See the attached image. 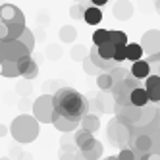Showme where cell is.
I'll return each instance as SVG.
<instances>
[{"mask_svg": "<svg viewBox=\"0 0 160 160\" xmlns=\"http://www.w3.org/2000/svg\"><path fill=\"white\" fill-rule=\"evenodd\" d=\"M52 100H54V110H56V114L66 116V118H70V120L81 122V118L89 112V102H87V98L81 93H77L75 89H72V87H62V89H58L52 95Z\"/></svg>", "mask_w": 160, "mask_h": 160, "instance_id": "obj_1", "label": "cell"}, {"mask_svg": "<svg viewBox=\"0 0 160 160\" xmlns=\"http://www.w3.org/2000/svg\"><path fill=\"white\" fill-rule=\"evenodd\" d=\"M25 29V16L14 4L0 6V41L18 39Z\"/></svg>", "mask_w": 160, "mask_h": 160, "instance_id": "obj_2", "label": "cell"}, {"mask_svg": "<svg viewBox=\"0 0 160 160\" xmlns=\"http://www.w3.org/2000/svg\"><path fill=\"white\" fill-rule=\"evenodd\" d=\"M10 133L18 143H31L39 137V120L29 114H21L14 118L10 125Z\"/></svg>", "mask_w": 160, "mask_h": 160, "instance_id": "obj_3", "label": "cell"}, {"mask_svg": "<svg viewBox=\"0 0 160 160\" xmlns=\"http://www.w3.org/2000/svg\"><path fill=\"white\" fill-rule=\"evenodd\" d=\"M25 56H31V50L19 39L0 41V62H6V60L18 62L21 58H25Z\"/></svg>", "mask_w": 160, "mask_h": 160, "instance_id": "obj_4", "label": "cell"}, {"mask_svg": "<svg viewBox=\"0 0 160 160\" xmlns=\"http://www.w3.org/2000/svg\"><path fill=\"white\" fill-rule=\"evenodd\" d=\"M54 100L52 95H41L33 102V116L39 120V123H52L54 120Z\"/></svg>", "mask_w": 160, "mask_h": 160, "instance_id": "obj_5", "label": "cell"}, {"mask_svg": "<svg viewBox=\"0 0 160 160\" xmlns=\"http://www.w3.org/2000/svg\"><path fill=\"white\" fill-rule=\"evenodd\" d=\"M131 131H133V128L125 125V123L120 122L118 118H112L110 123H108V139H110V143L118 145V147H122V148L129 143Z\"/></svg>", "mask_w": 160, "mask_h": 160, "instance_id": "obj_6", "label": "cell"}, {"mask_svg": "<svg viewBox=\"0 0 160 160\" xmlns=\"http://www.w3.org/2000/svg\"><path fill=\"white\" fill-rule=\"evenodd\" d=\"M129 147L133 148L135 156H141L152 151V135L151 133H131V139H129Z\"/></svg>", "mask_w": 160, "mask_h": 160, "instance_id": "obj_7", "label": "cell"}, {"mask_svg": "<svg viewBox=\"0 0 160 160\" xmlns=\"http://www.w3.org/2000/svg\"><path fill=\"white\" fill-rule=\"evenodd\" d=\"M141 47H143L145 54L156 56L158 58V54H160V31L158 29H148L141 37Z\"/></svg>", "mask_w": 160, "mask_h": 160, "instance_id": "obj_8", "label": "cell"}, {"mask_svg": "<svg viewBox=\"0 0 160 160\" xmlns=\"http://www.w3.org/2000/svg\"><path fill=\"white\" fill-rule=\"evenodd\" d=\"M131 91H133V87L125 79H122V81H116L112 85L110 93H112L114 100H116V104L125 106V104H131Z\"/></svg>", "mask_w": 160, "mask_h": 160, "instance_id": "obj_9", "label": "cell"}, {"mask_svg": "<svg viewBox=\"0 0 160 160\" xmlns=\"http://www.w3.org/2000/svg\"><path fill=\"white\" fill-rule=\"evenodd\" d=\"M133 12H135V8H133V4L129 0H118V2L114 4V8H112L114 18L120 19V21H128L133 16Z\"/></svg>", "mask_w": 160, "mask_h": 160, "instance_id": "obj_10", "label": "cell"}, {"mask_svg": "<svg viewBox=\"0 0 160 160\" xmlns=\"http://www.w3.org/2000/svg\"><path fill=\"white\" fill-rule=\"evenodd\" d=\"M145 89L151 102H160V75H148L145 79Z\"/></svg>", "mask_w": 160, "mask_h": 160, "instance_id": "obj_11", "label": "cell"}, {"mask_svg": "<svg viewBox=\"0 0 160 160\" xmlns=\"http://www.w3.org/2000/svg\"><path fill=\"white\" fill-rule=\"evenodd\" d=\"M52 125H54L58 131H62V133H72V131L77 129L79 122H77V120H70V118H66V116H60V114H54Z\"/></svg>", "mask_w": 160, "mask_h": 160, "instance_id": "obj_12", "label": "cell"}, {"mask_svg": "<svg viewBox=\"0 0 160 160\" xmlns=\"http://www.w3.org/2000/svg\"><path fill=\"white\" fill-rule=\"evenodd\" d=\"M81 151V154L85 156V158H89V160H98L100 156H102V143L100 141H97V139H91L85 147H81L79 148Z\"/></svg>", "mask_w": 160, "mask_h": 160, "instance_id": "obj_13", "label": "cell"}, {"mask_svg": "<svg viewBox=\"0 0 160 160\" xmlns=\"http://www.w3.org/2000/svg\"><path fill=\"white\" fill-rule=\"evenodd\" d=\"M135 77H139V79H147L148 75H151V64H148L147 60H135L131 62V70H129Z\"/></svg>", "mask_w": 160, "mask_h": 160, "instance_id": "obj_14", "label": "cell"}, {"mask_svg": "<svg viewBox=\"0 0 160 160\" xmlns=\"http://www.w3.org/2000/svg\"><path fill=\"white\" fill-rule=\"evenodd\" d=\"M148 93H147V89L145 87H135L133 91H131V104H135V106H141V108H145L147 104H148Z\"/></svg>", "mask_w": 160, "mask_h": 160, "instance_id": "obj_15", "label": "cell"}, {"mask_svg": "<svg viewBox=\"0 0 160 160\" xmlns=\"http://www.w3.org/2000/svg\"><path fill=\"white\" fill-rule=\"evenodd\" d=\"M83 19L87 21V25H98L100 21H102V10H100V6L91 4V6L85 10Z\"/></svg>", "mask_w": 160, "mask_h": 160, "instance_id": "obj_16", "label": "cell"}, {"mask_svg": "<svg viewBox=\"0 0 160 160\" xmlns=\"http://www.w3.org/2000/svg\"><path fill=\"white\" fill-rule=\"evenodd\" d=\"M143 54H145V50H143L141 44H137V42H128V44H125V58H128L129 62L141 60Z\"/></svg>", "mask_w": 160, "mask_h": 160, "instance_id": "obj_17", "label": "cell"}, {"mask_svg": "<svg viewBox=\"0 0 160 160\" xmlns=\"http://www.w3.org/2000/svg\"><path fill=\"white\" fill-rule=\"evenodd\" d=\"M0 73H2L4 77H18V75H21L18 62H12V60L0 62Z\"/></svg>", "mask_w": 160, "mask_h": 160, "instance_id": "obj_18", "label": "cell"}, {"mask_svg": "<svg viewBox=\"0 0 160 160\" xmlns=\"http://www.w3.org/2000/svg\"><path fill=\"white\" fill-rule=\"evenodd\" d=\"M79 123H81V128L93 131V133L100 129V120H98V116H95V114H85Z\"/></svg>", "mask_w": 160, "mask_h": 160, "instance_id": "obj_19", "label": "cell"}, {"mask_svg": "<svg viewBox=\"0 0 160 160\" xmlns=\"http://www.w3.org/2000/svg\"><path fill=\"white\" fill-rule=\"evenodd\" d=\"M73 139H75V147H77V148H81V147H85L91 139H95V137H93V131H89V129L81 128V129H77V131H75Z\"/></svg>", "mask_w": 160, "mask_h": 160, "instance_id": "obj_20", "label": "cell"}, {"mask_svg": "<svg viewBox=\"0 0 160 160\" xmlns=\"http://www.w3.org/2000/svg\"><path fill=\"white\" fill-rule=\"evenodd\" d=\"M112 85H114V79H112V75H110L108 70L100 72V73L97 75V87H98L100 91H110Z\"/></svg>", "mask_w": 160, "mask_h": 160, "instance_id": "obj_21", "label": "cell"}, {"mask_svg": "<svg viewBox=\"0 0 160 160\" xmlns=\"http://www.w3.org/2000/svg\"><path fill=\"white\" fill-rule=\"evenodd\" d=\"M97 50H98V54L102 56V58H106V60H114V52H116V44H114V42H110V41H106V42L98 44V47H97Z\"/></svg>", "mask_w": 160, "mask_h": 160, "instance_id": "obj_22", "label": "cell"}, {"mask_svg": "<svg viewBox=\"0 0 160 160\" xmlns=\"http://www.w3.org/2000/svg\"><path fill=\"white\" fill-rule=\"evenodd\" d=\"M58 37H60V41H64V42H72V41L77 39V29H75L73 25H64V27L60 29V33H58Z\"/></svg>", "mask_w": 160, "mask_h": 160, "instance_id": "obj_23", "label": "cell"}, {"mask_svg": "<svg viewBox=\"0 0 160 160\" xmlns=\"http://www.w3.org/2000/svg\"><path fill=\"white\" fill-rule=\"evenodd\" d=\"M98 108L102 110V112H112L114 110V106L116 104H112V100H114V97L112 95H98ZM116 102V100H114Z\"/></svg>", "mask_w": 160, "mask_h": 160, "instance_id": "obj_24", "label": "cell"}, {"mask_svg": "<svg viewBox=\"0 0 160 160\" xmlns=\"http://www.w3.org/2000/svg\"><path fill=\"white\" fill-rule=\"evenodd\" d=\"M83 72L87 73V75H98L100 72H104V70H100V68L91 60V56H87V58L83 60Z\"/></svg>", "mask_w": 160, "mask_h": 160, "instance_id": "obj_25", "label": "cell"}, {"mask_svg": "<svg viewBox=\"0 0 160 160\" xmlns=\"http://www.w3.org/2000/svg\"><path fill=\"white\" fill-rule=\"evenodd\" d=\"M18 39H19V41L23 42L25 47H27V48H29V50L33 52V48H35V37H33V33H31V31H29L27 27L23 29V33H21V35H19Z\"/></svg>", "mask_w": 160, "mask_h": 160, "instance_id": "obj_26", "label": "cell"}, {"mask_svg": "<svg viewBox=\"0 0 160 160\" xmlns=\"http://www.w3.org/2000/svg\"><path fill=\"white\" fill-rule=\"evenodd\" d=\"M108 41L114 42L118 47V44H128V35H125L123 31H110L108 33Z\"/></svg>", "mask_w": 160, "mask_h": 160, "instance_id": "obj_27", "label": "cell"}, {"mask_svg": "<svg viewBox=\"0 0 160 160\" xmlns=\"http://www.w3.org/2000/svg\"><path fill=\"white\" fill-rule=\"evenodd\" d=\"M85 10H87V6H85L83 2H75V4L70 8V16H72V19H83Z\"/></svg>", "mask_w": 160, "mask_h": 160, "instance_id": "obj_28", "label": "cell"}, {"mask_svg": "<svg viewBox=\"0 0 160 160\" xmlns=\"http://www.w3.org/2000/svg\"><path fill=\"white\" fill-rule=\"evenodd\" d=\"M37 75H39V66H37V62H35V60H31V64L27 66V70L21 73V77L27 79V81H31V79H35Z\"/></svg>", "mask_w": 160, "mask_h": 160, "instance_id": "obj_29", "label": "cell"}, {"mask_svg": "<svg viewBox=\"0 0 160 160\" xmlns=\"http://www.w3.org/2000/svg\"><path fill=\"white\" fill-rule=\"evenodd\" d=\"M87 54H89V50H87L85 47H81V44L72 48V58H73L75 62H83V60L87 58Z\"/></svg>", "mask_w": 160, "mask_h": 160, "instance_id": "obj_30", "label": "cell"}, {"mask_svg": "<svg viewBox=\"0 0 160 160\" xmlns=\"http://www.w3.org/2000/svg\"><path fill=\"white\" fill-rule=\"evenodd\" d=\"M108 29H97L95 33H93V44H102V42H106L108 41Z\"/></svg>", "mask_w": 160, "mask_h": 160, "instance_id": "obj_31", "label": "cell"}, {"mask_svg": "<svg viewBox=\"0 0 160 160\" xmlns=\"http://www.w3.org/2000/svg\"><path fill=\"white\" fill-rule=\"evenodd\" d=\"M108 72H110V75H112V79H114V83H116V81H122V79H125V75H128L129 70H123V68L114 66L112 70H108Z\"/></svg>", "mask_w": 160, "mask_h": 160, "instance_id": "obj_32", "label": "cell"}, {"mask_svg": "<svg viewBox=\"0 0 160 160\" xmlns=\"http://www.w3.org/2000/svg\"><path fill=\"white\" fill-rule=\"evenodd\" d=\"M118 158L120 160H135V152H133V148L129 147H123L122 151H120V154H118Z\"/></svg>", "mask_w": 160, "mask_h": 160, "instance_id": "obj_33", "label": "cell"}, {"mask_svg": "<svg viewBox=\"0 0 160 160\" xmlns=\"http://www.w3.org/2000/svg\"><path fill=\"white\" fill-rule=\"evenodd\" d=\"M114 60H116L118 64L123 62V60H128V58H125V44H118V47H116V52H114Z\"/></svg>", "mask_w": 160, "mask_h": 160, "instance_id": "obj_34", "label": "cell"}, {"mask_svg": "<svg viewBox=\"0 0 160 160\" xmlns=\"http://www.w3.org/2000/svg\"><path fill=\"white\" fill-rule=\"evenodd\" d=\"M151 135H152V151L160 152V129H156V133H151Z\"/></svg>", "mask_w": 160, "mask_h": 160, "instance_id": "obj_35", "label": "cell"}, {"mask_svg": "<svg viewBox=\"0 0 160 160\" xmlns=\"http://www.w3.org/2000/svg\"><path fill=\"white\" fill-rule=\"evenodd\" d=\"M143 160H160V152L158 151H151V152H147V154H141Z\"/></svg>", "mask_w": 160, "mask_h": 160, "instance_id": "obj_36", "label": "cell"}, {"mask_svg": "<svg viewBox=\"0 0 160 160\" xmlns=\"http://www.w3.org/2000/svg\"><path fill=\"white\" fill-rule=\"evenodd\" d=\"M60 160H77V158H75V152H72V151H64V148H62Z\"/></svg>", "mask_w": 160, "mask_h": 160, "instance_id": "obj_37", "label": "cell"}, {"mask_svg": "<svg viewBox=\"0 0 160 160\" xmlns=\"http://www.w3.org/2000/svg\"><path fill=\"white\" fill-rule=\"evenodd\" d=\"M91 2H93L95 6H104V4L108 2V0H91Z\"/></svg>", "mask_w": 160, "mask_h": 160, "instance_id": "obj_38", "label": "cell"}, {"mask_svg": "<svg viewBox=\"0 0 160 160\" xmlns=\"http://www.w3.org/2000/svg\"><path fill=\"white\" fill-rule=\"evenodd\" d=\"M4 135H8V128L6 125H0V137H4Z\"/></svg>", "mask_w": 160, "mask_h": 160, "instance_id": "obj_39", "label": "cell"}, {"mask_svg": "<svg viewBox=\"0 0 160 160\" xmlns=\"http://www.w3.org/2000/svg\"><path fill=\"white\" fill-rule=\"evenodd\" d=\"M75 158H77V160H89V158H85V156L81 154V151H79V152H75Z\"/></svg>", "mask_w": 160, "mask_h": 160, "instance_id": "obj_40", "label": "cell"}, {"mask_svg": "<svg viewBox=\"0 0 160 160\" xmlns=\"http://www.w3.org/2000/svg\"><path fill=\"white\" fill-rule=\"evenodd\" d=\"M154 6H156V12L160 14V0H154Z\"/></svg>", "mask_w": 160, "mask_h": 160, "instance_id": "obj_41", "label": "cell"}, {"mask_svg": "<svg viewBox=\"0 0 160 160\" xmlns=\"http://www.w3.org/2000/svg\"><path fill=\"white\" fill-rule=\"evenodd\" d=\"M19 154H21V152L18 151V148H14V151H12V156H19Z\"/></svg>", "mask_w": 160, "mask_h": 160, "instance_id": "obj_42", "label": "cell"}, {"mask_svg": "<svg viewBox=\"0 0 160 160\" xmlns=\"http://www.w3.org/2000/svg\"><path fill=\"white\" fill-rule=\"evenodd\" d=\"M104 160H120V158H118V156H106Z\"/></svg>", "mask_w": 160, "mask_h": 160, "instance_id": "obj_43", "label": "cell"}, {"mask_svg": "<svg viewBox=\"0 0 160 160\" xmlns=\"http://www.w3.org/2000/svg\"><path fill=\"white\" fill-rule=\"evenodd\" d=\"M2 160H12V158H10V156H4V158H2Z\"/></svg>", "mask_w": 160, "mask_h": 160, "instance_id": "obj_44", "label": "cell"}, {"mask_svg": "<svg viewBox=\"0 0 160 160\" xmlns=\"http://www.w3.org/2000/svg\"><path fill=\"white\" fill-rule=\"evenodd\" d=\"M135 160H143V158H141V156H135Z\"/></svg>", "mask_w": 160, "mask_h": 160, "instance_id": "obj_45", "label": "cell"}, {"mask_svg": "<svg viewBox=\"0 0 160 160\" xmlns=\"http://www.w3.org/2000/svg\"><path fill=\"white\" fill-rule=\"evenodd\" d=\"M73 2H81V0H73Z\"/></svg>", "mask_w": 160, "mask_h": 160, "instance_id": "obj_46", "label": "cell"}, {"mask_svg": "<svg viewBox=\"0 0 160 160\" xmlns=\"http://www.w3.org/2000/svg\"><path fill=\"white\" fill-rule=\"evenodd\" d=\"M158 129H160V123H158Z\"/></svg>", "mask_w": 160, "mask_h": 160, "instance_id": "obj_47", "label": "cell"}, {"mask_svg": "<svg viewBox=\"0 0 160 160\" xmlns=\"http://www.w3.org/2000/svg\"><path fill=\"white\" fill-rule=\"evenodd\" d=\"M158 60H160V54H158Z\"/></svg>", "mask_w": 160, "mask_h": 160, "instance_id": "obj_48", "label": "cell"}]
</instances>
